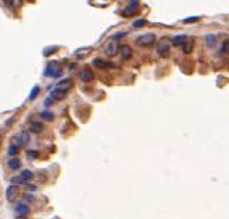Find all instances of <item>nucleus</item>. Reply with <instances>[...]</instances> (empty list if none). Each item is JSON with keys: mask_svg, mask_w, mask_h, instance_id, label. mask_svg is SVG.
<instances>
[{"mask_svg": "<svg viewBox=\"0 0 229 219\" xmlns=\"http://www.w3.org/2000/svg\"><path fill=\"white\" fill-rule=\"evenodd\" d=\"M172 42H173V45H177V46L181 45L183 46L184 44H186V35H176Z\"/></svg>", "mask_w": 229, "mask_h": 219, "instance_id": "obj_12", "label": "nucleus"}, {"mask_svg": "<svg viewBox=\"0 0 229 219\" xmlns=\"http://www.w3.org/2000/svg\"><path fill=\"white\" fill-rule=\"evenodd\" d=\"M11 182H14V184H24V180L21 177H17V176H14V177H11Z\"/></svg>", "mask_w": 229, "mask_h": 219, "instance_id": "obj_23", "label": "nucleus"}, {"mask_svg": "<svg viewBox=\"0 0 229 219\" xmlns=\"http://www.w3.org/2000/svg\"><path fill=\"white\" fill-rule=\"evenodd\" d=\"M183 51L186 52V54H190V52L192 51V44L191 42H186V44L183 45Z\"/></svg>", "mask_w": 229, "mask_h": 219, "instance_id": "obj_21", "label": "nucleus"}, {"mask_svg": "<svg viewBox=\"0 0 229 219\" xmlns=\"http://www.w3.org/2000/svg\"><path fill=\"white\" fill-rule=\"evenodd\" d=\"M65 94H66V93H60V91L54 90L52 93H51V97H52V98H56V100H62V98L65 97Z\"/></svg>", "mask_w": 229, "mask_h": 219, "instance_id": "obj_17", "label": "nucleus"}, {"mask_svg": "<svg viewBox=\"0 0 229 219\" xmlns=\"http://www.w3.org/2000/svg\"><path fill=\"white\" fill-rule=\"evenodd\" d=\"M20 177H21L24 181L27 182V181H30V180L32 178V173L30 171V170H23V171H21V174H20Z\"/></svg>", "mask_w": 229, "mask_h": 219, "instance_id": "obj_14", "label": "nucleus"}, {"mask_svg": "<svg viewBox=\"0 0 229 219\" xmlns=\"http://www.w3.org/2000/svg\"><path fill=\"white\" fill-rule=\"evenodd\" d=\"M27 156H28V159H37L38 152L37 150H28L27 152Z\"/></svg>", "mask_w": 229, "mask_h": 219, "instance_id": "obj_24", "label": "nucleus"}, {"mask_svg": "<svg viewBox=\"0 0 229 219\" xmlns=\"http://www.w3.org/2000/svg\"><path fill=\"white\" fill-rule=\"evenodd\" d=\"M229 49V45H228V42H224V45H222V51H225V52H226V51Z\"/></svg>", "mask_w": 229, "mask_h": 219, "instance_id": "obj_29", "label": "nucleus"}, {"mask_svg": "<svg viewBox=\"0 0 229 219\" xmlns=\"http://www.w3.org/2000/svg\"><path fill=\"white\" fill-rule=\"evenodd\" d=\"M52 103H54V101H52V97H49V98H46L45 105H51V104H52Z\"/></svg>", "mask_w": 229, "mask_h": 219, "instance_id": "obj_30", "label": "nucleus"}, {"mask_svg": "<svg viewBox=\"0 0 229 219\" xmlns=\"http://www.w3.org/2000/svg\"><path fill=\"white\" fill-rule=\"evenodd\" d=\"M17 153H19V146H17V145H10V147H9V155L14 156V155H17Z\"/></svg>", "mask_w": 229, "mask_h": 219, "instance_id": "obj_20", "label": "nucleus"}, {"mask_svg": "<svg viewBox=\"0 0 229 219\" xmlns=\"http://www.w3.org/2000/svg\"><path fill=\"white\" fill-rule=\"evenodd\" d=\"M38 93H40V86H35L31 90V93H30V100H34L38 96Z\"/></svg>", "mask_w": 229, "mask_h": 219, "instance_id": "obj_19", "label": "nucleus"}, {"mask_svg": "<svg viewBox=\"0 0 229 219\" xmlns=\"http://www.w3.org/2000/svg\"><path fill=\"white\" fill-rule=\"evenodd\" d=\"M20 142H21V145H25V143L30 142V135H28V132H21V135H20Z\"/></svg>", "mask_w": 229, "mask_h": 219, "instance_id": "obj_16", "label": "nucleus"}, {"mask_svg": "<svg viewBox=\"0 0 229 219\" xmlns=\"http://www.w3.org/2000/svg\"><path fill=\"white\" fill-rule=\"evenodd\" d=\"M156 51H157V54L162 55L163 58H167L170 54V49H169V44H166V42H157V46H156Z\"/></svg>", "mask_w": 229, "mask_h": 219, "instance_id": "obj_5", "label": "nucleus"}, {"mask_svg": "<svg viewBox=\"0 0 229 219\" xmlns=\"http://www.w3.org/2000/svg\"><path fill=\"white\" fill-rule=\"evenodd\" d=\"M139 6V3L138 1H129V6L127 7V9L122 11V14H124L125 17H131V16H134V14L137 13V7Z\"/></svg>", "mask_w": 229, "mask_h": 219, "instance_id": "obj_7", "label": "nucleus"}, {"mask_svg": "<svg viewBox=\"0 0 229 219\" xmlns=\"http://www.w3.org/2000/svg\"><path fill=\"white\" fill-rule=\"evenodd\" d=\"M146 24V20H143V18H139V20H137V21H134V27H142V25H145Z\"/></svg>", "mask_w": 229, "mask_h": 219, "instance_id": "obj_22", "label": "nucleus"}, {"mask_svg": "<svg viewBox=\"0 0 229 219\" xmlns=\"http://www.w3.org/2000/svg\"><path fill=\"white\" fill-rule=\"evenodd\" d=\"M73 87V82L70 79H65L62 82H59L58 84L55 86V90L56 91H60V93H66L68 90H70Z\"/></svg>", "mask_w": 229, "mask_h": 219, "instance_id": "obj_3", "label": "nucleus"}, {"mask_svg": "<svg viewBox=\"0 0 229 219\" xmlns=\"http://www.w3.org/2000/svg\"><path fill=\"white\" fill-rule=\"evenodd\" d=\"M16 212L20 215V216H25V215L30 212V206L27 205V204H19V205L16 206Z\"/></svg>", "mask_w": 229, "mask_h": 219, "instance_id": "obj_11", "label": "nucleus"}, {"mask_svg": "<svg viewBox=\"0 0 229 219\" xmlns=\"http://www.w3.org/2000/svg\"><path fill=\"white\" fill-rule=\"evenodd\" d=\"M28 190H30V191H35L37 187H35V185H28Z\"/></svg>", "mask_w": 229, "mask_h": 219, "instance_id": "obj_31", "label": "nucleus"}, {"mask_svg": "<svg viewBox=\"0 0 229 219\" xmlns=\"http://www.w3.org/2000/svg\"><path fill=\"white\" fill-rule=\"evenodd\" d=\"M93 76H94V74H93V72L90 69H83L82 72L79 73V77H80L82 82H90L93 79Z\"/></svg>", "mask_w": 229, "mask_h": 219, "instance_id": "obj_9", "label": "nucleus"}, {"mask_svg": "<svg viewBox=\"0 0 229 219\" xmlns=\"http://www.w3.org/2000/svg\"><path fill=\"white\" fill-rule=\"evenodd\" d=\"M45 74L51 76V77H59L62 74V69H60V66H58L56 62H49L45 68Z\"/></svg>", "mask_w": 229, "mask_h": 219, "instance_id": "obj_1", "label": "nucleus"}, {"mask_svg": "<svg viewBox=\"0 0 229 219\" xmlns=\"http://www.w3.org/2000/svg\"><path fill=\"white\" fill-rule=\"evenodd\" d=\"M56 49H58L56 46H52V48H46V49H44V55H45V56H48V55H51L52 52H55Z\"/></svg>", "mask_w": 229, "mask_h": 219, "instance_id": "obj_25", "label": "nucleus"}, {"mask_svg": "<svg viewBox=\"0 0 229 219\" xmlns=\"http://www.w3.org/2000/svg\"><path fill=\"white\" fill-rule=\"evenodd\" d=\"M200 20V17H191V18H186L184 20V23H195V21H198Z\"/></svg>", "mask_w": 229, "mask_h": 219, "instance_id": "obj_27", "label": "nucleus"}, {"mask_svg": "<svg viewBox=\"0 0 229 219\" xmlns=\"http://www.w3.org/2000/svg\"><path fill=\"white\" fill-rule=\"evenodd\" d=\"M105 54L108 55V56H114V55L119 54L118 44H117L115 39H113V41H110L108 44H107V46H105Z\"/></svg>", "mask_w": 229, "mask_h": 219, "instance_id": "obj_4", "label": "nucleus"}, {"mask_svg": "<svg viewBox=\"0 0 229 219\" xmlns=\"http://www.w3.org/2000/svg\"><path fill=\"white\" fill-rule=\"evenodd\" d=\"M16 219H27V218H24V216H17Z\"/></svg>", "mask_w": 229, "mask_h": 219, "instance_id": "obj_32", "label": "nucleus"}, {"mask_svg": "<svg viewBox=\"0 0 229 219\" xmlns=\"http://www.w3.org/2000/svg\"><path fill=\"white\" fill-rule=\"evenodd\" d=\"M155 41H156V38L153 34H143V35H141L137 39V44L141 46H149V45H153Z\"/></svg>", "mask_w": 229, "mask_h": 219, "instance_id": "obj_2", "label": "nucleus"}, {"mask_svg": "<svg viewBox=\"0 0 229 219\" xmlns=\"http://www.w3.org/2000/svg\"><path fill=\"white\" fill-rule=\"evenodd\" d=\"M41 117L45 119V121H52V119H54V114H52V112H49V111H42Z\"/></svg>", "mask_w": 229, "mask_h": 219, "instance_id": "obj_18", "label": "nucleus"}, {"mask_svg": "<svg viewBox=\"0 0 229 219\" xmlns=\"http://www.w3.org/2000/svg\"><path fill=\"white\" fill-rule=\"evenodd\" d=\"M125 35H127V32H118V34H115V35H114V39H118V38H121V36H125Z\"/></svg>", "mask_w": 229, "mask_h": 219, "instance_id": "obj_28", "label": "nucleus"}, {"mask_svg": "<svg viewBox=\"0 0 229 219\" xmlns=\"http://www.w3.org/2000/svg\"><path fill=\"white\" fill-rule=\"evenodd\" d=\"M207 42H208V45H214V42H215V36L214 35H207Z\"/></svg>", "mask_w": 229, "mask_h": 219, "instance_id": "obj_26", "label": "nucleus"}, {"mask_svg": "<svg viewBox=\"0 0 229 219\" xmlns=\"http://www.w3.org/2000/svg\"><path fill=\"white\" fill-rule=\"evenodd\" d=\"M30 129H31V132H34V133H40V132H42L44 125H42L41 122H32Z\"/></svg>", "mask_w": 229, "mask_h": 219, "instance_id": "obj_13", "label": "nucleus"}, {"mask_svg": "<svg viewBox=\"0 0 229 219\" xmlns=\"http://www.w3.org/2000/svg\"><path fill=\"white\" fill-rule=\"evenodd\" d=\"M93 65L97 66V68H103V69H107V68H114L115 65L108 62V60H104V59H94L93 60Z\"/></svg>", "mask_w": 229, "mask_h": 219, "instance_id": "obj_10", "label": "nucleus"}, {"mask_svg": "<svg viewBox=\"0 0 229 219\" xmlns=\"http://www.w3.org/2000/svg\"><path fill=\"white\" fill-rule=\"evenodd\" d=\"M9 167H10V169H13V170H17L20 167V160L16 159V157H14V159H11L9 162Z\"/></svg>", "mask_w": 229, "mask_h": 219, "instance_id": "obj_15", "label": "nucleus"}, {"mask_svg": "<svg viewBox=\"0 0 229 219\" xmlns=\"http://www.w3.org/2000/svg\"><path fill=\"white\" fill-rule=\"evenodd\" d=\"M17 197H19V188L16 187V185H10V187L6 190V198H7L10 202H13Z\"/></svg>", "mask_w": 229, "mask_h": 219, "instance_id": "obj_6", "label": "nucleus"}, {"mask_svg": "<svg viewBox=\"0 0 229 219\" xmlns=\"http://www.w3.org/2000/svg\"><path fill=\"white\" fill-rule=\"evenodd\" d=\"M119 56L122 59H129L132 56V48L128 45H122L119 46Z\"/></svg>", "mask_w": 229, "mask_h": 219, "instance_id": "obj_8", "label": "nucleus"}]
</instances>
